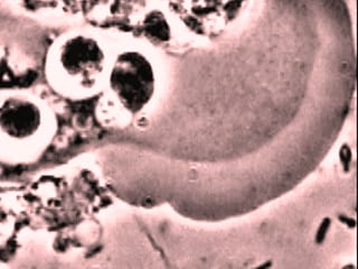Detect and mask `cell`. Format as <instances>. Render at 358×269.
Returning a JSON list of instances; mask_svg holds the SVG:
<instances>
[{"mask_svg": "<svg viewBox=\"0 0 358 269\" xmlns=\"http://www.w3.org/2000/svg\"><path fill=\"white\" fill-rule=\"evenodd\" d=\"M154 78L148 63L139 56L121 62L112 76V85L129 109L137 111L149 100Z\"/></svg>", "mask_w": 358, "mask_h": 269, "instance_id": "obj_1", "label": "cell"}]
</instances>
